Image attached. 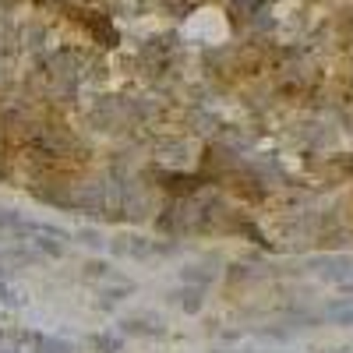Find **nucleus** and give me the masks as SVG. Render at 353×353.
Returning <instances> with one entry per match:
<instances>
[{"instance_id": "nucleus-5", "label": "nucleus", "mask_w": 353, "mask_h": 353, "mask_svg": "<svg viewBox=\"0 0 353 353\" xmlns=\"http://www.w3.org/2000/svg\"><path fill=\"white\" fill-rule=\"evenodd\" d=\"M346 301L353 304V286H346Z\"/></svg>"}, {"instance_id": "nucleus-3", "label": "nucleus", "mask_w": 353, "mask_h": 353, "mask_svg": "<svg viewBox=\"0 0 353 353\" xmlns=\"http://www.w3.org/2000/svg\"><path fill=\"white\" fill-rule=\"evenodd\" d=\"M332 318L339 325H353V307H332Z\"/></svg>"}, {"instance_id": "nucleus-1", "label": "nucleus", "mask_w": 353, "mask_h": 353, "mask_svg": "<svg viewBox=\"0 0 353 353\" xmlns=\"http://www.w3.org/2000/svg\"><path fill=\"white\" fill-rule=\"evenodd\" d=\"M314 265V272L318 276H325V279H353V258H321V261H311Z\"/></svg>"}, {"instance_id": "nucleus-4", "label": "nucleus", "mask_w": 353, "mask_h": 353, "mask_svg": "<svg viewBox=\"0 0 353 353\" xmlns=\"http://www.w3.org/2000/svg\"><path fill=\"white\" fill-rule=\"evenodd\" d=\"M0 301H4V304H14V297H11V290H8L4 283H0Z\"/></svg>"}, {"instance_id": "nucleus-2", "label": "nucleus", "mask_w": 353, "mask_h": 353, "mask_svg": "<svg viewBox=\"0 0 353 353\" xmlns=\"http://www.w3.org/2000/svg\"><path fill=\"white\" fill-rule=\"evenodd\" d=\"M32 339H36V346H39L43 353H71V346L61 343V339H50V336H32Z\"/></svg>"}, {"instance_id": "nucleus-6", "label": "nucleus", "mask_w": 353, "mask_h": 353, "mask_svg": "<svg viewBox=\"0 0 353 353\" xmlns=\"http://www.w3.org/2000/svg\"><path fill=\"white\" fill-rule=\"evenodd\" d=\"M0 353H11V350H0Z\"/></svg>"}]
</instances>
